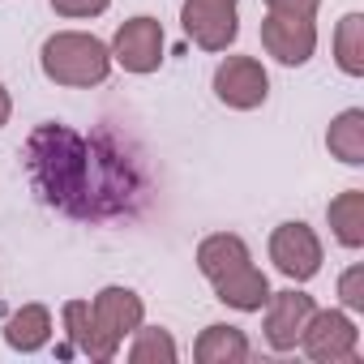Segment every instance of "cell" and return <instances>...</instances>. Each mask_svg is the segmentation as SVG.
Wrapping results in <instances>:
<instances>
[{"label":"cell","mask_w":364,"mask_h":364,"mask_svg":"<svg viewBox=\"0 0 364 364\" xmlns=\"http://www.w3.org/2000/svg\"><path fill=\"white\" fill-rule=\"evenodd\" d=\"M31 180L48 206L73 219H107L124 210L133 176L120 154H99L82 133L65 124H39L26 141Z\"/></svg>","instance_id":"obj_1"},{"label":"cell","mask_w":364,"mask_h":364,"mask_svg":"<svg viewBox=\"0 0 364 364\" xmlns=\"http://www.w3.org/2000/svg\"><path fill=\"white\" fill-rule=\"evenodd\" d=\"M39 69L48 82L69 86V90H90L103 86L112 73V48L86 31H56L39 48Z\"/></svg>","instance_id":"obj_2"},{"label":"cell","mask_w":364,"mask_h":364,"mask_svg":"<svg viewBox=\"0 0 364 364\" xmlns=\"http://www.w3.org/2000/svg\"><path fill=\"white\" fill-rule=\"evenodd\" d=\"M300 347L317 364H343V360H355L360 330H355L351 313H343V309H313V317L304 321Z\"/></svg>","instance_id":"obj_3"},{"label":"cell","mask_w":364,"mask_h":364,"mask_svg":"<svg viewBox=\"0 0 364 364\" xmlns=\"http://www.w3.org/2000/svg\"><path fill=\"white\" fill-rule=\"evenodd\" d=\"M270 262L291 283L317 279V270H321V240H317V232L309 223H300V219L296 223H279L270 232Z\"/></svg>","instance_id":"obj_4"},{"label":"cell","mask_w":364,"mask_h":364,"mask_svg":"<svg viewBox=\"0 0 364 364\" xmlns=\"http://www.w3.org/2000/svg\"><path fill=\"white\" fill-rule=\"evenodd\" d=\"M262 48L279 65L300 69L317 52V26H313V18H300V14H266L262 18Z\"/></svg>","instance_id":"obj_5"},{"label":"cell","mask_w":364,"mask_h":364,"mask_svg":"<svg viewBox=\"0 0 364 364\" xmlns=\"http://www.w3.org/2000/svg\"><path fill=\"white\" fill-rule=\"evenodd\" d=\"M112 65H120L124 73H154L163 65V26L159 18H129L124 26H116V39H112Z\"/></svg>","instance_id":"obj_6"},{"label":"cell","mask_w":364,"mask_h":364,"mask_svg":"<svg viewBox=\"0 0 364 364\" xmlns=\"http://www.w3.org/2000/svg\"><path fill=\"white\" fill-rule=\"evenodd\" d=\"M180 26L202 52H228L240 35L236 5H219V0H185L180 5Z\"/></svg>","instance_id":"obj_7"},{"label":"cell","mask_w":364,"mask_h":364,"mask_svg":"<svg viewBox=\"0 0 364 364\" xmlns=\"http://www.w3.org/2000/svg\"><path fill=\"white\" fill-rule=\"evenodd\" d=\"M215 95L219 103H228L232 112H253L266 103L270 95V73L262 69V60L253 56H228L215 69Z\"/></svg>","instance_id":"obj_8"},{"label":"cell","mask_w":364,"mask_h":364,"mask_svg":"<svg viewBox=\"0 0 364 364\" xmlns=\"http://www.w3.org/2000/svg\"><path fill=\"white\" fill-rule=\"evenodd\" d=\"M313 296L287 287V291H270L266 300V343L274 351H291L300 347V334H304V321L313 317Z\"/></svg>","instance_id":"obj_9"},{"label":"cell","mask_w":364,"mask_h":364,"mask_svg":"<svg viewBox=\"0 0 364 364\" xmlns=\"http://www.w3.org/2000/svg\"><path fill=\"white\" fill-rule=\"evenodd\" d=\"M90 313H95V321H99L107 334H116L120 343L146 321V304H141V296H137L133 287H120V283L103 287V291L90 300Z\"/></svg>","instance_id":"obj_10"},{"label":"cell","mask_w":364,"mask_h":364,"mask_svg":"<svg viewBox=\"0 0 364 364\" xmlns=\"http://www.w3.org/2000/svg\"><path fill=\"white\" fill-rule=\"evenodd\" d=\"M65 330H69V343H73L82 355H90V360H116V351H120V338L107 334V330L95 321L90 300H69V304H65Z\"/></svg>","instance_id":"obj_11"},{"label":"cell","mask_w":364,"mask_h":364,"mask_svg":"<svg viewBox=\"0 0 364 364\" xmlns=\"http://www.w3.org/2000/svg\"><path fill=\"white\" fill-rule=\"evenodd\" d=\"M210 287H215V296H219L228 309H236V313H262L266 300H270V279H266L253 262H245L240 270L215 279Z\"/></svg>","instance_id":"obj_12"},{"label":"cell","mask_w":364,"mask_h":364,"mask_svg":"<svg viewBox=\"0 0 364 364\" xmlns=\"http://www.w3.org/2000/svg\"><path fill=\"white\" fill-rule=\"evenodd\" d=\"M245 262H253V257H249V245L236 232H215V236H206L198 245V270L210 283L223 279V274H232V270H240Z\"/></svg>","instance_id":"obj_13"},{"label":"cell","mask_w":364,"mask_h":364,"mask_svg":"<svg viewBox=\"0 0 364 364\" xmlns=\"http://www.w3.org/2000/svg\"><path fill=\"white\" fill-rule=\"evenodd\" d=\"M48 338H52V313H48V304H22V309L5 321V343H9L14 351H22V355L43 351Z\"/></svg>","instance_id":"obj_14"},{"label":"cell","mask_w":364,"mask_h":364,"mask_svg":"<svg viewBox=\"0 0 364 364\" xmlns=\"http://www.w3.org/2000/svg\"><path fill=\"white\" fill-rule=\"evenodd\" d=\"M249 338H245V330L240 326H223V321H215V326H206L202 334H198V343H193V360L198 364H232V360H249Z\"/></svg>","instance_id":"obj_15"},{"label":"cell","mask_w":364,"mask_h":364,"mask_svg":"<svg viewBox=\"0 0 364 364\" xmlns=\"http://www.w3.org/2000/svg\"><path fill=\"white\" fill-rule=\"evenodd\" d=\"M326 146L338 163L347 167H364V112L360 107H347L330 120L326 129Z\"/></svg>","instance_id":"obj_16"},{"label":"cell","mask_w":364,"mask_h":364,"mask_svg":"<svg viewBox=\"0 0 364 364\" xmlns=\"http://www.w3.org/2000/svg\"><path fill=\"white\" fill-rule=\"evenodd\" d=\"M330 232L343 249H360L364 245V189H347L326 206Z\"/></svg>","instance_id":"obj_17"},{"label":"cell","mask_w":364,"mask_h":364,"mask_svg":"<svg viewBox=\"0 0 364 364\" xmlns=\"http://www.w3.org/2000/svg\"><path fill=\"white\" fill-rule=\"evenodd\" d=\"M334 65L347 77H364V14H347L334 31Z\"/></svg>","instance_id":"obj_18"},{"label":"cell","mask_w":364,"mask_h":364,"mask_svg":"<svg viewBox=\"0 0 364 364\" xmlns=\"http://www.w3.org/2000/svg\"><path fill=\"white\" fill-rule=\"evenodd\" d=\"M133 364H171L176 360V338L163 326H137L133 330V347H129Z\"/></svg>","instance_id":"obj_19"},{"label":"cell","mask_w":364,"mask_h":364,"mask_svg":"<svg viewBox=\"0 0 364 364\" xmlns=\"http://www.w3.org/2000/svg\"><path fill=\"white\" fill-rule=\"evenodd\" d=\"M338 300L347 313H360L364 309V266H347L343 279H338Z\"/></svg>","instance_id":"obj_20"},{"label":"cell","mask_w":364,"mask_h":364,"mask_svg":"<svg viewBox=\"0 0 364 364\" xmlns=\"http://www.w3.org/2000/svg\"><path fill=\"white\" fill-rule=\"evenodd\" d=\"M107 5H112V0H52V9H56L60 18H73V22L99 18V14H107Z\"/></svg>","instance_id":"obj_21"},{"label":"cell","mask_w":364,"mask_h":364,"mask_svg":"<svg viewBox=\"0 0 364 364\" xmlns=\"http://www.w3.org/2000/svg\"><path fill=\"white\" fill-rule=\"evenodd\" d=\"M270 14H300V18H313L321 9V0H266Z\"/></svg>","instance_id":"obj_22"},{"label":"cell","mask_w":364,"mask_h":364,"mask_svg":"<svg viewBox=\"0 0 364 364\" xmlns=\"http://www.w3.org/2000/svg\"><path fill=\"white\" fill-rule=\"evenodd\" d=\"M9 116H14V99H9V90L0 86V129L9 124Z\"/></svg>","instance_id":"obj_23"},{"label":"cell","mask_w":364,"mask_h":364,"mask_svg":"<svg viewBox=\"0 0 364 364\" xmlns=\"http://www.w3.org/2000/svg\"><path fill=\"white\" fill-rule=\"evenodd\" d=\"M219 5H236V0H219Z\"/></svg>","instance_id":"obj_24"}]
</instances>
